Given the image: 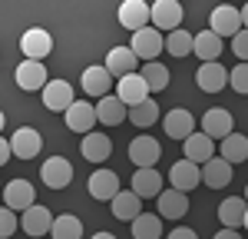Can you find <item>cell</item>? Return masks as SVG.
<instances>
[{"label": "cell", "mask_w": 248, "mask_h": 239, "mask_svg": "<svg viewBox=\"0 0 248 239\" xmlns=\"http://www.w3.org/2000/svg\"><path fill=\"white\" fill-rule=\"evenodd\" d=\"M133 239H159L162 236V216H153V213H142L139 219H133Z\"/></svg>", "instance_id": "obj_32"}, {"label": "cell", "mask_w": 248, "mask_h": 239, "mask_svg": "<svg viewBox=\"0 0 248 239\" xmlns=\"http://www.w3.org/2000/svg\"><path fill=\"white\" fill-rule=\"evenodd\" d=\"M96 117H99V123H106V126H119L123 120L129 117V106L116 97V93H109V97H103L96 103Z\"/></svg>", "instance_id": "obj_27"}, {"label": "cell", "mask_w": 248, "mask_h": 239, "mask_svg": "<svg viewBox=\"0 0 248 239\" xmlns=\"http://www.w3.org/2000/svg\"><path fill=\"white\" fill-rule=\"evenodd\" d=\"M10 143H14V156L20 159H33L40 153V146H43V137H40L33 126H20L17 133L10 137Z\"/></svg>", "instance_id": "obj_25"}, {"label": "cell", "mask_w": 248, "mask_h": 239, "mask_svg": "<svg viewBox=\"0 0 248 239\" xmlns=\"http://www.w3.org/2000/svg\"><path fill=\"white\" fill-rule=\"evenodd\" d=\"M162 126H166V137L182 139V143H186L192 133H199V130H195V117H192L189 110H179V106L162 117Z\"/></svg>", "instance_id": "obj_20"}, {"label": "cell", "mask_w": 248, "mask_h": 239, "mask_svg": "<svg viewBox=\"0 0 248 239\" xmlns=\"http://www.w3.org/2000/svg\"><path fill=\"white\" fill-rule=\"evenodd\" d=\"M93 239H116V236H113V233H96Z\"/></svg>", "instance_id": "obj_44"}, {"label": "cell", "mask_w": 248, "mask_h": 239, "mask_svg": "<svg viewBox=\"0 0 248 239\" xmlns=\"http://www.w3.org/2000/svg\"><path fill=\"white\" fill-rule=\"evenodd\" d=\"M218 153H222V159H229L232 166H235V163H245L248 159V137H242V133L225 137L218 143Z\"/></svg>", "instance_id": "obj_31"}, {"label": "cell", "mask_w": 248, "mask_h": 239, "mask_svg": "<svg viewBox=\"0 0 248 239\" xmlns=\"http://www.w3.org/2000/svg\"><path fill=\"white\" fill-rule=\"evenodd\" d=\"M245 229H248V216H245Z\"/></svg>", "instance_id": "obj_46"}, {"label": "cell", "mask_w": 248, "mask_h": 239, "mask_svg": "<svg viewBox=\"0 0 248 239\" xmlns=\"http://www.w3.org/2000/svg\"><path fill=\"white\" fill-rule=\"evenodd\" d=\"M133 193L139 199H159L162 193V173H155V170H136L133 173Z\"/></svg>", "instance_id": "obj_30"}, {"label": "cell", "mask_w": 248, "mask_h": 239, "mask_svg": "<svg viewBox=\"0 0 248 239\" xmlns=\"http://www.w3.org/2000/svg\"><path fill=\"white\" fill-rule=\"evenodd\" d=\"M53 222H57V216L46 209V206H30L23 216H20V226H23V233L27 236H46V233H53Z\"/></svg>", "instance_id": "obj_15"}, {"label": "cell", "mask_w": 248, "mask_h": 239, "mask_svg": "<svg viewBox=\"0 0 248 239\" xmlns=\"http://www.w3.org/2000/svg\"><path fill=\"white\" fill-rule=\"evenodd\" d=\"M73 103H77V100H73V86H70L66 80H50V83H46V90H43V106H46V110L66 113Z\"/></svg>", "instance_id": "obj_18"}, {"label": "cell", "mask_w": 248, "mask_h": 239, "mask_svg": "<svg viewBox=\"0 0 248 239\" xmlns=\"http://www.w3.org/2000/svg\"><path fill=\"white\" fill-rule=\"evenodd\" d=\"M232 176H235V173H232V163L222 159V156H215L212 163L202 166V179H205L209 189H225V186L232 183Z\"/></svg>", "instance_id": "obj_29"}, {"label": "cell", "mask_w": 248, "mask_h": 239, "mask_svg": "<svg viewBox=\"0 0 248 239\" xmlns=\"http://www.w3.org/2000/svg\"><path fill=\"white\" fill-rule=\"evenodd\" d=\"M182 17H186V10H182V3L179 0H155L153 3V27L155 30H182Z\"/></svg>", "instance_id": "obj_9"}, {"label": "cell", "mask_w": 248, "mask_h": 239, "mask_svg": "<svg viewBox=\"0 0 248 239\" xmlns=\"http://www.w3.org/2000/svg\"><path fill=\"white\" fill-rule=\"evenodd\" d=\"M209 30L212 34H218V37H238L242 30H245V23H242V7H232V3H218L215 10L209 14Z\"/></svg>", "instance_id": "obj_1"}, {"label": "cell", "mask_w": 248, "mask_h": 239, "mask_svg": "<svg viewBox=\"0 0 248 239\" xmlns=\"http://www.w3.org/2000/svg\"><path fill=\"white\" fill-rule=\"evenodd\" d=\"M20 53H23V60L43 63V60L53 53V37H50L43 27H30V30L20 37Z\"/></svg>", "instance_id": "obj_4"}, {"label": "cell", "mask_w": 248, "mask_h": 239, "mask_svg": "<svg viewBox=\"0 0 248 239\" xmlns=\"http://www.w3.org/2000/svg\"><path fill=\"white\" fill-rule=\"evenodd\" d=\"M10 156H14V143L10 139H0V163H7Z\"/></svg>", "instance_id": "obj_41"}, {"label": "cell", "mask_w": 248, "mask_h": 239, "mask_svg": "<svg viewBox=\"0 0 248 239\" xmlns=\"http://www.w3.org/2000/svg\"><path fill=\"white\" fill-rule=\"evenodd\" d=\"M139 73H142L146 83H149V90H153V93H159V90H166V86H169V70H166L159 60H155V63H146Z\"/></svg>", "instance_id": "obj_36"}, {"label": "cell", "mask_w": 248, "mask_h": 239, "mask_svg": "<svg viewBox=\"0 0 248 239\" xmlns=\"http://www.w3.org/2000/svg\"><path fill=\"white\" fill-rule=\"evenodd\" d=\"M14 233H17V213L10 206H3V213H0V236L10 239Z\"/></svg>", "instance_id": "obj_38"}, {"label": "cell", "mask_w": 248, "mask_h": 239, "mask_svg": "<svg viewBox=\"0 0 248 239\" xmlns=\"http://www.w3.org/2000/svg\"><path fill=\"white\" fill-rule=\"evenodd\" d=\"M159 117H162V113H159V103H155L153 97L129 110V123H136V126H153V123H159Z\"/></svg>", "instance_id": "obj_35"}, {"label": "cell", "mask_w": 248, "mask_h": 239, "mask_svg": "<svg viewBox=\"0 0 248 239\" xmlns=\"http://www.w3.org/2000/svg\"><path fill=\"white\" fill-rule=\"evenodd\" d=\"M14 80H17L20 90L27 93H37V90H46V67L37 63V60H20V67L14 70Z\"/></svg>", "instance_id": "obj_8"}, {"label": "cell", "mask_w": 248, "mask_h": 239, "mask_svg": "<svg viewBox=\"0 0 248 239\" xmlns=\"http://www.w3.org/2000/svg\"><path fill=\"white\" fill-rule=\"evenodd\" d=\"M96 106L90 103V100H77L66 113H63V123H66V130H73V133H93V126H96Z\"/></svg>", "instance_id": "obj_7"}, {"label": "cell", "mask_w": 248, "mask_h": 239, "mask_svg": "<svg viewBox=\"0 0 248 239\" xmlns=\"http://www.w3.org/2000/svg\"><path fill=\"white\" fill-rule=\"evenodd\" d=\"M50 236H53V239H79V236H83V222H79L73 213H63V216H57Z\"/></svg>", "instance_id": "obj_34"}, {"label": "cell", "mask_w": 248, "mask_h": 239, "mask_svg": "<svg viewBox=\"0 0 248 239\" xmlns=\"http://www.w3.org/2000/svg\"><path fill=\"white\" fill-rule=\"evenodd\" d=\"M229 83H232V90H235V93L248 97V63H238V67H232Z\"/></svg>", "instance_id": "obj_37"}, {"label": "cell", "mask_w": 248, "mask_h": 239, "mask_svg": "<svg viewBox=\"0 0 248 239\" xmlns=\"http://www.w3.org/2000/svg\"><path fill=\"white\" fill-rule=\"evenodd\" d=\"M245 216H248V199L245 196H229L218 203V222L225 229H238L245 226Z\"/></svg>", "instance_id": "obj_22"}, {"label": "cell", "mask_w": 248, "mask_h": 239, "mask_svg": "<svg viewBox=\"0 0 248 239\" xmlns=\"http://www.w3.org/2000/svg\"><path fill=\"white\" fill-rule=\"evenodd\" d=\"M222 50H225V43L218 34H212V30H202V34H195V57L202 60V63H218L222 57Z\"/></svg>", "instance_id": "obj_28"}, {"label": "cell", "mask_w": 248, "mask_h": 239, "mask_svg": "<svg viewBox=\"0 0 248 239\" xmlns=\"http://www.w3.org/2000/svg\"><path fill=\"white\" fill-rule=\"evenodd\" d=\"M166 239H199V236H195V229H186V226H175V229H172V233H169Z\"/></svg>", "instance_id": "obj_40"}, {"label": "cell", "mask_w": 248, "mask_h": 239, "mask_svg": "<svg viewBox=\"0 0 248 239\" xmlns=\"http://www.w3.org/2000/svg\"><path fill=\"white\" fill-rule=\"evenodd\" d=\"M83 93H90V97L103 100L109 97V86H113V73L106 70V67H99V63H93V67H86L83 70Z\"/></svg>", "instance_id": "obj_19"}, {"label": "cell", "mask_w": 248, "mask_h": 239, "mask_svg": "<svg viewBox=\"0 0 248 239\" xmlns=\"http://www.w3.org/2000/svg\"><path fill=\"white\" fill-rule=\"evenodd\" d=\"M40 179L46 183V189H66L73 183V163L66 156H46L40 166Z\"/></svg>", "instance_id": "obj_6"}, {"label": "cell", "mask_w": 248, "mask_h": 239, "mask_svg": "<svg viewBox=\"0 0 248 239\" xmlns=\"http://www.w3.org/2000/svg\"><path fill=\"white\" fill-rule=\"evenodd\" d=\"M215 150H218V146H215V139L205 137L202 130H199V133H192V137L182 143V153H186V159H192L195 166H205V163H212V159H215Z\"/></svg>", "instance_id": "obj_16"}, {"label": "cell", "mask_w": 248, "mask_h": 239, "mask_svg": "<svg viewBox=\"0 0 248 239\" xmlns=\"http://www.w3.org/2000/svg\"><path fill=\"white\" fill-rule=\"evenodd\" d=\"M159 156H162V146L153 137H136L129 143V159L136 163V170H155Z\"/></svg>", "instance_id": "obj_14"}, {"label": "cell", "mask_w": 248, "mask_h": 239, "mask_svg": "<svg viewBox=\"0 0 248 239\" xmlns=\"http://www.w3.org/2000/svg\"><path fill=\"white\" fill-rule=\"evenodd\" d=\"M129 47H133V53L142 63H155V57L166 50V37L155 30V27H146V30H139V34H133V40H129Z\"/></svg>", "instance_id": "obj_5"}, {"label": "cell", "mask_w": 248, "mask_h": 239, "mask_svg": "<svg viewBox=\"0 0 248 239\" xmlns=\"http://www.w3.org/2000/svg\"><path fill=\"white\" fill-rule=\"evenodd\" d=\"M215 239H242V233H238V229H218Z\"/></svg>", "instance_id": "obj_42"}, {"label": "cell", "mask_w": 248, "mask_h": 239, "mask_svg": "<svg viewBox=\"0 0 248 239\" xmlns=\"http://www.w3.org/2000/svg\"><path fill=\"white\" fill-rule=\"evenodd\" d=\"M79 153H83V159H90V163H106L109 159V153H113V139L106 137V133H86L83 137V146H79Z\"/></svg>", "instance_id": "obj_23"}, {"label": "cell", "mask_w": 248, "mask_h": 239, "mask_svg": "<svg viewBox=\"0 0 248 239\" xmlns=\"http://www.w3.org/2000/svg\"><path fill=\"white\" fill-rule=\"evenodd\" d=\"M149 93H153V90H149V83L142 80V73H129V77H123L119 83H116V97L123 100L129 110L139 106V103H146Z\"/></svg>", "instance_id": "obj_12"}, {"label": "cell", "mask_w": 248, "mask_h": 239, "mask_svg": "<svg viewBox=\"0 0 248 239\" xmlns=\"http://www.w3.org/2000/svg\"><path fill=\"white\" fill-rule=\"evenodd\" d=\"M232 53L238 57V63H248V30H242L238 37L232 40Z\"/></svg>", "instance_id": "obj_39"}, {"label": "cell", "mask_w": 248, "mask_h": 239, "mask_svg": "<svg viewBox=\"0 0 248 239\" xmlns=\"http://www.w3.org/2000/svg\"><path fill=\"white\" fill-rule=\"evenodd\" d=\"M155 203H159L162 219H182L189 213V193H179V189H162Z\"/></svg>", "instance_id": "obj_24"}, {"label": "cell", "mask_w": 248, "mask_h": 239, "mask_svg": "<svg viewBox=\"0 0 248 239\" xmlns=\"http://www.w3.org/2000/svg\"><path fill=\"white\" fill-rule=\"evenodd\" d=\"M232 123H235V120H232L229 110H222V106H212L209 113L202 117V133L222 143L225 137H232V133H235V130H232Z\"/></svg>", "instance_id": "obj_21"}, {"label": "cell", "mask_w": 248, "mask_h": 239, "mask_svg": "<svg viewBox=\"0 0 248 239\" xmlns=\"http://www.w3.org/2000/svg\"><path fill=\"white\" fill-rule=\"evenodd\" d=\"M195 83H199L202 93H222L229 86V70L222 63H202L195 70Z\"/></svg>", "instance_id": "obj_17"}, {"label": "cell", "mask_w": 248, "mask_h": 239, "mask_svg": "<svg viewBox=\"0 0 248 239\" xmlns=\"http://www.w3.org/2000/svg\"><path fill=\"white\" fill-rule=\"evenodd\" d=\"M109 209H113L116 219H123V222H133V219L142 216V199L136 196L133 189H119V196L109 203Z\"/></svg>", "instance_id": "obj_26"}, {"label": "cell", "mask_w": 248, "mask_h": 239, "mask_svg": "<svg viewBox=\"0 0 248 239\" xmlns=\"http://www.w3.org/2000/svg\"><path fill=\"white\" fill-rule=\"evenodd\" d=\"M116 80L129 77V73H139L142 67H139V57L133 53V47H113L109 53H106V63H103Z\"/></svg>", "instance_id": "obj_13"}, {"label": "cell", "mask_w": 248, "mask_h": 239, "mask_svg": "<svg viewBox=\"0 0 248 239\" xmlns=\"http://www.w3.org/2000/svg\"><path fill=\"white\" fill-rule=\"evenodd\" d=\"M3 206H10L20 216H23L30 206H37V189H33V183H30V179H10V183L3 186Z\"/></svg>", "instance_id": "obj_3"}, {"label": "cell", "mask_w": 248, "mask_h": 239, "mask_svg": "<svg viewBox=\"0 0 248 239\" xmlns=\"http://www.w3.org/2000/svg\"><path fill=\"white\" fill-rule=\"evenodd\" d=\"M245 199H248V186H245Z\"/></svg>", "instance_id": "obj_45"}, {"label": "cell", "mask_w": 248, "mask_h": 239, "mask_svg": "<svg viewBox=\"0 0 248 239\" xmlns=\"http://www.w3.org/2000/svg\"><path fill=\"white\" fill-rule=\"evenodd\" d=\"M86 189H90V196L99 199V203H113L119 196V176H116L113 170H96L90 173L86 179Z\"/></svg>", "instance_id": "obj_11"}, {"label": "cell", "mask_w": 248, "mask_h": 239, "mask_svg": "<svg viewBox=\"0 0 248 239\" xmlns=\"http://www.w3.org/2000/svg\"><path fill=\"white\" fill-rule=\"evenodd\" d=\"M169 183L172 189H179V193H189V189H195L199 183H202V166H195L192 159H175L169 170Z\"/></svg>", "instance_id": "obj_10"}, {"label": "cell", "mask_w": 248, "mask_h": 239, "mask_svg": "<svg viewBox=\"0 0 248 239\" xmlns=\"http://www.w3.org/2000/svg\"><path fill=\"white\" fill-rule=\"evenodd\" d=\"M242 23H245V30H248V3L242 7Z\"/></svg>", "instance_id": "obj_43"}, {"label": "cell", "mask_w": 248, "mask_h": 239, "mask_svg": "<svg viewBox=\"0 0 248 239\" xmlns=\"http://www.w3.org/2000/svg\"><path fill=\"white\" fill-rule=\"evenodd\" d=\"M119 23L126 30H133V34L153 27V3H146V0H123L119 3Z\"/></svg>", "instance_id": "obj_2"}, {"label": "cell", "mask_w": 248, "mask_h": 239, "mask_svg": "<svg viewBox=\"0 0 248 239\" xmlns=\"http://www.w3.org/2000/svg\"><path fill=\"white\" fill-rule=\"evenodd\" d=\"M166 50H169L172 57H189L192 50H195V34H189V30H172L169 37H166Z\"/></svg>", "instance_id": "obj_33"}]
</instances>
